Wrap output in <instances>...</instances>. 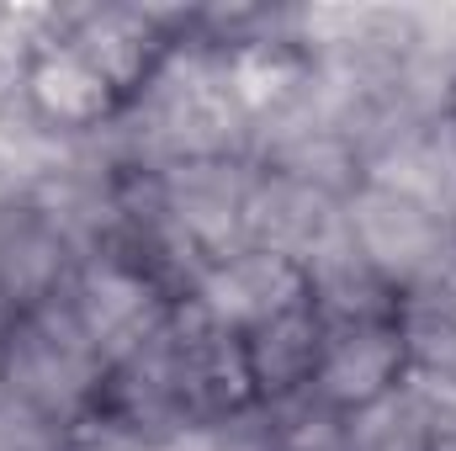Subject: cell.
Instances as JSON below:
<instances>
[{"mask_svg": "<svg viewBox=\"0 0 456 451\" xmlns=\"http://www.w3.org/2000/svg\"><path fill=\"white\" fill-rule=\"evenodd\" d=\"M112 154L122 165L165 170L181 160H218L244 154L249 144V117L233 102L224 53L175 43V53L159 64V75L117 112V122L102 127Z\"/></svg>", "mask_w": 456, "mask_h": 451, "instance_id": "cell-1", "label": "cell"}, {"mask_svg": "<svg viewBox=\"0 0 456 451\" xmlns=\"http://www.w3.org/2000/svg\"><path fill=\"white\" fill-rule=\"evenodd\" d=\"M107 366L112 361L86 335L69 298L59 292V298L37 303V308L16 314L5 324V340H0V398L37 414L43 425H53L69 441L86 425Z\"/></svg>", "mask_w": 456, "mask_h": 451, "instance_id": "cell-2", "label": "cell"}, {"mask_svg": "<svg viewBox=\"0 0 456 451\" xmlns=\"http://www.w3.org/2000/svg\"><path fill=\"white\" fill-rule=\"evenodd\" d=\"M361 181L398 192L441 218L456 213V112H387L361 144Z\"/></svg>", "mask_w": 456, "mask_h": 451, "instance_id": "cell-3", "label": "cell"}, {"mask_svg": "<svg viewBox=\"0 0 456 451\" xmlns=\"http://www.w3.org/2000/svg\"><path fill=\"white\" fill-rule=\"evenodd\" d=\"M175 430H191V414H186V398L175 382L170 324H165L159 335H149L138 350L117 356L107 366L102 393H96V404L75 436H112L127 447H143V441H159Z\"/></svg>", "mask_w": 456, "mask_h": 451, "instance_id": "cell-4", "label": "cell"}, {"mask_svg": "<svg viewBox=\"0 0 456 451\" xmlns=\"http://www.w3.org/2000/svg\"><path fill=\"white\" fill-rule=\"evenodd\" d=\"M170 356H175V382H181V398H186V414L197 430H218L233 414L255 409L244 335L224 330L191 298L175 303V314H170Z\"/></svg>", "mask_w": 456, "mask_h": 451, "instance_id": "cell-5", "label": "cell"}, {"mask_svg": "<svg viewBox=\"0 0 456 451\" xmlns=\"http://www.w3.org/2000/svg\"><path fill=\"white\" fill-rule=\"evenodd\" d=\"M75 319L86 324V335L102 345V356L117 361L127 350H138L149 335H159L175 314V298L143 276L133 260L122 255H86L64 287Z\"/></svg>", "mask_w": 456, "mask_h": 451, "instance_id": "cell-6", "label": "cell"}, {"mask_svg": "<svg viewBox=\"0 0 456 451\" xmlns=\"http://www.w3.org/2000/svg\"><path fill=\"white\" fill-rule=\"evenodd\" d=\"M345 228H350L355 250L398 287V298H403L409 282H419L456 244L452 218H441V213H430V208H419L398 192L366 186V181L345 197Z\"/></svg>", "mask_w": 456, "mask_h": 451, "instance_id": "cell-7", "label": "cell"}, {"mask_svg": "<svg viewBox=\"0 0 456 451\" xmlns=\"http://www.w3.org/2000/svg\"><path fill=\"white\" fill-rule=\"evenodd\" d=\"M255 160L244 154H218V160H181L159 170L165 202L175 228L191 239V250L218 266L244 250V202L255 186Z\"/></svg>", "mask_w": 456, "mask_h": 451, "instance_id": "cell-8", "label": "cell"}, {"mask_svg": "<svg viewBox=\"0 0 456 451\" xmlns=\"http://www.w3.org/2000/svg\"><path fill=\"white\" fill-rule=\"evenodd\" d=\"M345 234V197L319 192L308 181L255 170L249 202H244V250L281 255V260H314L324 244Z\"/></svg>", "mask_w": 456, "mask_h": 451, "instance_id": "cell-9", "label": "cell"}, {"mask_svg": "<svg viewBox=\"0 0 456 451\" xmlns=\"http://www.w3.org/2000/svg\"><path fill=\"white\" fill-rule=\"evenodd\" d=\"M191 303H202L224 330L233 335H249L292 308L308 303V282H303V266L297 260H281V255H260V250H239L218 266L202 271Z\"/></svg>", "mask_w": 456, "mask_h": 451, "instance_id": "cell-10", "label": "cell"}, {"mask_svg": "<svg viewBox=\"0 0 456 451\" xmlns=\"http://www.w3.org/2000/svg\"><path fill=\"white\" fill-rule=\"evenodd\" d=\"M59 11H64V5H59ZM21 96H27L32 117H37L53 138H91V133H102L107 122H117V112H122V96H117L112 86H107L59 32L37 48L27 80H21Z\"/></svg>", "mask_w": 456, "mask_h": 451, "instance_id": "cell-11", "label": "cell"}, {"mask_svg": "<svg viewBox=\"0 0 456 451\" xmlns=\"http://www.w3.org/2000/svg\"><path fill=\"white\" fill-rule=\"evenodd\" d=\"M75 266H80V255L69 250V239L21 192L0 202V303L11 319L59 298L69 287Z\"/></svg>", "mask_w": 456, "mask_h": 451, "instance_id": "cell-12", "label": "cell"}, {"mask_svg": "<svg viewBox=\"0 0 456 451\" xmlns=\"http://www.w3.org/2000/svg\"><path fill=\"white\" fill-rule=\"evenodd\" d=\"M303 282H308V308L319 314L324 335L330 330H366V324H398L403 319L398 287L355 250L350 228L335 244H324L314 260H303Z\"/></svg>", "mask_w": 456, "mask_h": 451, "instance_id": "cell-13", "label": "cell"}, {"mask_svg": "<svg viewBox=\"0 0 456 451\" xmlns=\"http://www.w3.org/2000/svg\"><path fill=\"white\" fill-rule=\"evenodd\" d=\"M409 372V350H403V330L398 324H366V330H330L324 350H319V372H314V393L355 414L377 398H387Z\"/></svg>", "mask_w": 456, "mask_h": 451, "instance_id": "cell-14", "label": "cell"}, {"mask_svg": "<svg viewBox=\"0 0 456 451\" xmlns=\"http://www.w3.org/2000/svg\"><path fill=\"white\" fill-rule=\"evenodd\" d=\"M319 350H324V324L308 303L260 324V330H249L244 356H249L255 404H287V398L308 393L314 372H319Z\"/></svg>", "mask_w": 456, "mask_h": 451, "instance_id": "cell-15", "label": "cell"}, {"mask_svg": "<svg viewBox=\"0 0 456 451\" xmlns=\"http://www.w3.org/2000/svg\"><path fill=\"white\" fill-rule=\"evenodd\" d=\"M345 436H350V451H430V425L403 382L387 398L345 414Z\"/></svg>", "mask_w": 456, "mask_h": 451, "instance_id": "cell-16", "label": "cell"}, {"mask_svg": "<svg viewBox=\"0 0 456 451\" xmlns=\"http://www.w3.org/2000/svg\"><path fill=\"white\" fill-rule=\"evenodd\" d=\"M271 414V436H276V451H350V436H345V414L330 409L314 388L287 398V404H260Z\"/></svg>", "mask_w": 456, "mask_h": 451, "instance_id": "cell-17", "label": "cell"}, {"mask_svg": "<svg viewBox=\"0 0 456 451\" xmlns=\"http://www.w3.org/2000/svg\"><path fill=\"white\" fill-rule=\"evenodd\" d=\"M403 319L425 324H456V244L419 276L403 287Z\"/></svg>", "mask_w": 456, "mask_h": 451, "instance_id": "cell-18", "label": "cell"}, {"mask_svg": "<svg viewBox=\"0 0 456 451\" xmlns=\"http://www.w3.org/2000/svg\"><path fill=\"white\" fill-rule=\"evenodd\" d=\"M409 372H425L436 382L456 388V324H425V319H398Z\"/></svg>", "mask_w": 456, "mask_h": 451, "instance_id": "cell-19", "label": "cell"}, {"mask_svg": "<svg viewBox=\"0 0 456 451\" xmlns=\"http://www.w3.org/2000/svg\"><path fill=\"white\" fill-rule=\"evenodd\" d=\"M0 451H64V436L37 414L16 409L11 398H0Z\"/></svg>", "mask_w": 456, "mask_h": 451, "instance_id": "cell-20", "label": "cell"}, {"mask_svg": "<svg viewBox=\"0 0 456 451\" xmlns=\"http://www.w3.org/2000/svg\"><path fill=\"white\" fill-rule=\"evenodd\" d=\"M213 451H276V436H271V414L255 404L244 414H233L228 425L213 430Z\"/></svg>", "mask_w": 456, "mask_h": 451, "instance_id": "cell-21", "label": "cell"}, {"mask_svg": "<svg viewBox=\"0 0 456 451\" xmlns=\"http://www.w3.org/2000/svg\"><path fill=\"white\" fill-rule=\"evenodd\" d=\"M133 451H213V430H175V436H159V441H143Z\"/></svg>", "mask_w": 456, "mask_h": 451, "instance_id": "cell-22", "label": "cell"}, {"mask_svg": "<svg viewBox=\"0 0 456 451\" xmlns=\"http://www.w3.org/2000/svg\"><path fill=\"white\" fill-rule=\"evenodd\" d=\"M64 451H133L127 441H112V436H69Z\"/></svg>", "mask_w": 456, "mask_h": 451, "instance_id": "cell-23", "label": "cell"}, {"mask_svg": "<svg viewBox=\"0 0 456 451\" xmlns=\"http://www.w3.org/2000/svg\"><path fill=\"white\" fill-rule=\"evenodd\" d=\"M430 451H456V430H446V436H430Z\"/></svg>", "mask_w": 456, "mask_h": 451, "instance_id": "cell-24", "label": "cell"}, {"mask_svg": "<svg viewBox=\"0 0 456 451\" xmlns=\"http://www.w3.org/2000/svg\"><path fill=\"white\" fill-rule=\"evenodd\" d=\"M452 107H456V102H452Z\"/></svg>", "mask_w": 456, "mask_h": 451, "instance_id": "cell-25", "label": "cell"}]
</instances>
